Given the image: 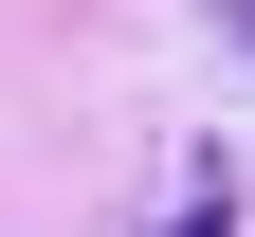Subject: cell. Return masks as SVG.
Instances as JSON below:
<instances>
[{
	"instance_id": "1",
	"label": "cell",
	"mask_w": 255,
	"mask_h": 237,
	"mask_svg": "<svg viewBox=\"0 0 255 237\" xmlns=\"http://www.w3.org/2000/svg\"><path fill=\"white\" fill-rule=\"evenodd\" d=\"M237 37H255V0H237Z\"/></svg>"
}]
</instances>
